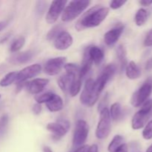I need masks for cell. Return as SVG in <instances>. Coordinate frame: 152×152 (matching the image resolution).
<instances>
[{
	"label": "cell",
	"mask_w": 152,
	"mask_h": 152,
	"mask_svg": "<svg viewBox=\"0 0 152 152\" xmlns=\"http://www.w3.org/2000/svg\"><path fill=\"white\" fill-rule=\"evenodd\" d=\"M109 13V8L96 5L89 9L76 24L77 31L97 27L106 19Z\"/></svg>",
	"instance_id": "1"
},
{
	"label": "cell",
	"mask_w": 152,
	"mask_h": 152,
	"mask_svg": "<svg viewBox=\"0 0 152 152\" xmlns=\"http://www.w3.org/2000/svg\"><path fill=\"white\" fill-rule=\"evenodd\" d=\"M91 4L88 0H74L65 6L62 13V20L64 22H71L82 14Z\"/></svg>",
	"instance_id": "2"
},
{
	"label": "cell",
	"mask_w": 152,
	"mask_h": 152,
	"mask_svg": "<svg viewBox=\"0 0 152 152\" xmlns=\"http://www.w3.org/2000/svg\"><path fill=\"white\" fill-rule=\"evenodd\" d=\"M100 92L95 86L94 80L90 78L86 80L84 88L80 95V102L87 107H92L99 99Z\"/></svg>",
	"instance_id": "3"
},
{
	"label": "cell",
	"mask_w": 152,
	"mask_h": 152,
	"mask_svg": "<svg viewBox=\"0 0 152 152\" xmlns=\"http://www.w3.org/2000/svg\"><path fill=\"white\" fill-rule=\"evenodd\" d=\"M152 94V77L144 81L142 86L133 94L131 99V104L135 108L141 106Z\"/></svg>",
	"instance_id": "4"
},
{
	"label": "cell",
	"mask_w": 152,
	"mask_h": 152,
	"mask_svg": "<svg viewBox=\"0 0 152 152\" xmlns=\"http://www.w3.org/2000/svg\"><path fill=\"white\" fill-rule=\"evenodd\" d=\"M99 123L96 129V137L99 140L105 139L110 134L111 129V118L108 108L100 111Z\"/></svg>",
	"instance_id": "5"
},
{
	"label": "cell",
	"mask_w": 152,
	"mask_h": 152,
	"mask_svg": "<svg viewBox=\"0 0 152 152\" xmlns=\"http://www.w3.org/2000/svg\"><path fill=\"white\" fill-rule=\"evenodd\" d=\"M89 127L85 120H80L77 122L73 137V147L80 148L83 146L88 138Z\"/></svg>",
	"instance_id": "6"
},
{
	"label": "cell",
	"mask_w": 152,
	"mask_h": 152,
	"mask_svg": "<svg viewBox=\"0 0 152 152\" xmlns=\"http://www.w3.org/2000/svg\"><path fill=\"white\" fill-rule=\"evenodd\" d=\"M70 122L65 119H60L55 123H50L47 125V129L53 134L52 137L58 140L65 136L70 129Z\"/></svg>",
	"instance_id": "7"
},
{
	"label": "cell",
	"mask_w": 152,
	"mask_h": 152,
	"mask_svg": "<svg viewBox=\"0 0 152 152\" xmlns=\"http://www.w3.org/2000/svg\"><path fill=\"white\" fill-rule=\"evenodd\" d=\"M116 71H117V66L114 64H109L104 68L100 75L96 80H94L95 86L100 93L106 86L107 83L114 77Z\"/></svg>",
	"instance_id": "8"
},
{
	"label": "cell",
	"mask_w": 152,
	"mask_h": 152,
	"mask_svg": "<svg viewBox=\"0 0 152 152\" xmlns=\"http://www.w3.org/2000/svg\"><path fill=\"white\" fill-rule=\"evenodd\" d=\"M67 58L65 56H59L50 59L47 61L44 68V71L49 76L57 75L66 64Z\"/></svg>",
	"instance_id": "9"
},
{
	"label": "cell",
	"mask_w": 152,
	"mask_h": 152,
	"mask_svg": "<svg viewBox=\"0 0 152 152\" xmlns=\"http://www.w3.org/2000/svg\"><path fill=\"white\" fill-rule=\"evenodd\" d=\"M68 3L67 1H52L48 10L47 15H46V22L48 24H53L57 21L58 18L63 12L66 4Z\"/></svg>",
	"instance_id": "10"
},
{
	"label": "cell",
	"mask_w": 152,
	"mask_h": 152,
	"mask_svg": "<svg viewBox=\"0 0 152 152\" xmlns=\"http://www.w3.org/2000/svg\"><path fill=\"white\" fill-rule=\"evenodd\" d=\"M42 67L39 64H34L25 67V68L18 72L16 83H21L27 81L28 80L35 77L41 72Z\"/></svg>",
	"instance_id": "11"
},
{
	"label": "cell",
	"mask_w": 152,
	"mask_h": 152,
	"mask_svg": "<svg viewBox=\"0 0 152 152\" xmlns=\"http://www.w3.org/2000/svg\"><path fill=\"white\" fill-rule=\"evenodd\" d=\"M73 37L68 31H62L54 39L55 48L59 50H65L69 48L73 44Z\"/></svg>",
	"instance_id": "12"
},
{
	"label": "cell",
	"mask_w": 152,
	"mask_h": 152,
	"mask_svg": "<svg viewBox=\"0 0 152 152\" xmlns=\"http://www.w3.org/2000/svg\"><path fill=\"white\" fill-rule=\"evenodd\" d=\"M124 31V25H119L109 30L104 35V42L108 46H113L116 44Z\"/></svg>",
	"instance_id": "13"
},
{
	"label": "cell",
	"mask_w": 152,
	"mask_h": 152,
	"mask_svg": "<svg viewBox=\"0 0 152 152\" xmlns=\"http://www.w3.org/2000/svg\"><path fill=\"white\" fill-rule=\"evenodd\" d=\"M49 83L48 79L37 78L33 80L32 81L27 83L26 89L31 94H38L42 91L46 86Z\"/></svg>",
	"instance_id": "14"
},
{
	"label": "cell",
	"mask_w": 152,
	"mask_h": 152,
	"mask_svg": "<svg viewBox=\"0 0 152 152\" xmlns=\"http://www.w3.org/2000/svg\"><path fill=\"white\" fill-rule=\"evenodd\" d=\"M149 116L150 114H147V113L144 112L140 109L133 116V118L132 120V129L134 130H139V129H142L146 125L147 121L149 118Z\"/></svg>",
	"instance_id": "15"
},
{
	"label": "cell",
	"mask_w": 152,
	"mask_h": 152,
	"mask_svg": "<svg viewBox=\"0 0 152 152\" xmlns=\"http://www.w3.org/2000/svg\"><path fill=\"white\" fill-rule=\"evenodd\" d=\"M34 55V52L33 50H26V51L14 54L10 57V61L11 63L15 65H22V64L28 63L31 60Z\"/></svg>",
	"instance_id": "16"
},
{
	"label": "cell",
	"mask_w": 152,
	"mask_h": 152,
	"mask_svg": "<svg viewBox=\"0 0 152 152\" xmlns=\"http://www.w3.org/2000/svg\"><path fill=\"white\" fill-rule=\"evenodd\" d=\"M45 104L48 109L51 112H57L61 111L63 108L64 105L62 97L56 94H53L52 97Z\"/></svg>",
	"instance_id": "17"
},
{
	"label": "cell",
	"mask_w": 152,
	"mask_h": 152,
	"mask_svg": "<svg viewBox=\"0 0 152 152\" xmlns=\"http://www.w3.org/2000/svg\"><path fill=\"white\" fill-rule=\"evenodd\" d=\"M126 74L130 80H137L142 74L140 68L134 61H131L126 67Z\"/></svg>",
	"instance_id": "18"
},
{
	"label": "cell",
	"mask_w": 152,
	"mask_h": 152,
	"mask_svg": "<svg viewBox=\"0 0 152 152\" xmlns=\"http://www.w3.org/2000/svg\"><path fill=\"white\" fill-rule=\"evenodd\" d=\"M92 62L91 59L90 58L88 53V48H86V50H85L84 54H83V62H82V66L80 68V77H81L82 80L89 73V71H91L92 67Z\"/></svg>",
	"instance_id": "19"
},
{
	"label": "cell",
	"mask_w": 152,
	"mask_h": 152,
	"mask_svg": "<svg viewBox=\"0 0 152 152\" xmlns=\"http://www.w3.org/2000/svg\"><path fill=\"white\" fill-rule=\"evenodd\" d=\"M88 53L92 62L95 65H99L103 61L104 52L99 47L97 46L88 47Z\"/></svg>",
	"instance_id": "20"
},
{
	"label": "cell",
	"mask_w": 152,
	"mask_h": 152,
	"mask_svg": "<svg viewBox=\"0 0 152 152\" xmlns=\"http://www.w3.org/2000/svg\"><path fill=\"white\" fill-rule=\"evenodd\" d=\"M82 80L80 77V71L75 73L74 74V78H73L72 83H71V88L69 90V94L71 96H75L80 93V89L82 86Z\"/></svg>",
	"instance_id": "21"
},
{
	"label": "cell",
	"mask_w": 152,
	"mask_h": 152,
	"mask_svg": "<svg viewBox=\"0 0 152 152\" xmlns=\"http://www.w3.org/2000/svg\"><path fill=\"white\" fill-rule=\"evenodd\" d=\"M116 53H117V57L119 60L120 71H123L127 65V57H126L127 51L125 46L123 45H120L116 49Z\"/></svg>",
	"instance_id": "22"
},
{
	"label": "cell",
	"mask_w": 152,
	"mask_h": 152,
	"mask_svg": "<svg viewBox=\"0 0 152 152\" xmlns=\"http://www.w3.org/2000/svg\"><path fill=\"white\" fill-rule=\"evenodd\" d=\"M148 19V12L144 8H140L135 15V23L137 26H142L146 23Z\"/></svg>",
	"instance_id": "23"
},
{
	"label": "cell",
	"mask_w": 152,
	"mask_h": 152,
	"mask_svg": "<svg viewBox=\"0 0 152 152\" xmlns=\"http://www.w3.org/2000/svg\"><path fill=\"white\" fill-rule=\"evenodd\" d=\"M17 75L18 72H16V71H13V72H10L7 74L0 81V86H1V87H7V86L13 84L14 82L16 81Z\"/></svg>",
	"instance_id": "24"
},
{
	"label": "cell",
	"mask_w": 152,
	"mask_h": 152,
	"mask_svg": "<svg viewBox=\"0 0 152 152\" xmlns=\"http://www.w3.org/2000/svg\"><path fill=\"white\" fill-rule=\"evenodd\" d=\"M124 144V138L121 135H116L110 144L108 145V150L109 152H115L116 150Z\"/></svg>",
	"instance_id": "25"
},
{
	"label": "cell",
	"mask_w": 152,
	"mask_h": 152,
	"mask_svg": "<svg viewBox=\"0 0 152 152\" xmlns=\"http://www.w3.org/2000/svg\"><path fill=\"white\" fill-rule=\"evenodd\" d=\"M111 118L113 120H120L122 116V107L119 102H114L111 107L109 111Z\"/></svg>",
	"instance_id": "26"
},
{
	"label": "cell",
	"mask_w": 152,
	"mask_h": 152,
	"mask_svg": "<svg viewBox=\"0 0 152 152\" xmlns=\"http://www.w3.org/2000/svg\"><path fill=\"white\" fill-rule=\"evenodd\" d=\"M62 31H64L63 28L61 25H57L56 26H54L53 28H52L50 31H48V33L46 35V38L49 41H51V40H54L56 38L58 35L62 32Z\"/></svg>",
	"instance_id": "27"
},
{
	"label": "cell",
	"mask_w": 152,
	"mask_h": 152,
	"mask_svg": "<svg viewBox=\"0 0 152 152\" xmlns=\"http://www.w3.org/2000/svg\"><path fill=\"white\" fill-rule=\"evenodd\" d=\"M25 43V37H20L19 38H17L16 39H15L14 41L12 42L11 45H10V51L15 53V52H17L22 48L24 46Z\"/></svg>",
	"instance_id": "28"
},
{
	"label": "cell",
	"mask_w": 152,
	"mask_h": 152,
	"mask_svg": "<svg viewBox=\"0 0 152 152\" xmlns=\"http://www.w3.org/2000/svg\"><path fill=\"white\" fill-rule=\"evenodd\" d=\"M142 137L146 140H149L152 139V120L148 122L145 126L143 131H142Z\"/></svg>",
	"instance_id": "29"
},
{
	"label": "cell",
	"mask_w": 152,
	"mask_h": 152,
	"mask_svg": "<svg viewBox=\"0 0 152 152\" xmlns=\"http://www.w3.org/2000/svg\"><path fill=\"white\" fill-rule=\"evenodd\" d=\"M53 95V93L52 92H47V93L37 95L35 96V100L37 101V103H39L41 105L42 103H46L48 102L49 99L52 97Z\"/></svg>",
	"instance_id": "30"
},
{
	"label": "cell",
	"mask_w": 152,
	"mask_h": 152,
	"mask_svg": "<svg viewBox=\"0 0 152 152\" xmlns=\"http://www.w3.org/2000/svg\"><path fill=\"white\" fill-rule=\"evenodd\" d=\"M8 120L9 118L7 114H4L0 118V136H2L5 132L7 124H8Z\"/></svg>",
	"instance_id": "31"
},
{
	"label": "cell",
	"mask_w": 152,
	"mask_h": 152,
	"mask_svg": "<svg viewBox=\"0 0 152 152\" xmlns=\"http://www.w3.org/2000/svg\"><path fill=\"white\" fill-rule=\"evenodd\" d=\"M141 111L147 113V114H151L152 111V99H148L142 105L140 108Z\"/></svg>",
	"instance_id": "32"
},
{
	"label": "cell",
	"mask_w": 152,
	"mask_h": 152,
	"mask_svg": "<svg viewBox=\"0 0 152 152\" xmlns=\"http://www.w3.org/2000/svg\"><path fill=\"white\" fill-rule=\"evenodd\" d=\"M127 1H117V0H114L110 2V7L113 10H117V9L120 8L122 6L124 5Z\"/></svg>",
	"instance_id": "33"
},
{
	"label": "cell",
	"mask_w": 152,
	"mask_h": 152,
	"mask_svg": "<svg viewBox=\"0 0 152 152\" xmlns=\"http://www.w3.org/2000/svg\"><path fill=\"white\" fill-rule=\"evenodd\" d=\"M144 45L145 47H152V28L147 33L144 39Z\"/></svg>",
	"instance_id": "34"
},
{
	"label": "cell",
	"mask_w": 152,
	"mask_h": 152,
	"mask_svg": "<svg viewBox=\"0 0 152 152\" xmlns=\"http://www.w3.org/2000/svg\"><path fill=\"white\" fill-rule=\"evenodd\" d=\"M32 111L33 113L36 115H39L40 113L42 111V106L39 103H36L33 105V108H32Z\"/></svg>",
	"instance_id": "35"
},
{
	"label": "cell",
	"mask_w": 152,
	"mask_h": 152,
	"mask_svg": "<svg viewBox=\"0 0 152 152\" xmlns=\"http://www.w3.org/2000/svg\"><path fill=\"white\" fill-rule=\"evenodd\" d=\"M145 69L148 71H150L152 70V57H150L149 59L146 61L145 65Z\"/></svg>",
	"instance_id": "36"
},
{
	"label": "cell",
	"mask_w": 152,
	"mask_h": 152,
	"mask_svg": "<svg viewBox=\"0 0 152 152\" xmlns=\"http://www.w3.org/2000/svg\"><path fill=\"white\" fill-rule=\"evenodd\" d=\"M115 152H129V148H128L127 144L124 143L121 145L120 147H119Z\"/></svg>",
	"instance_id": "37"
},
{
	"label": "cell",
	"mask_w": 152,
	"mask_h": 152,
	"mask_svg": "<svg viewBox=\"0 0 152 152\" xmlns=\"http://www.w3.org/2000/svg\"><path fill=\"white\" fill-rule=\"evenodd\" d=\"M87 152H99V148H98V145L96 144H93L91 146L88 147Z\"/></svg>",
	"instance_id": "38"
},
{
	"label": "cell",
	"mask_w": 152,
	"mask_h": 152,
	"mask_svg": "<svg viewBox=\"0 0 152 152\" xmlns=\"http://www.w3.org/2000/svg\"><path fill=\"white\" fill-rule=\"evenodd\" d=\"M139 3L141 5L148 7V6L152 4V0H141V1H139Z\"/></svg>",
	"instance_id": "39"
},
{
	"label": "cell",
	"mask_w": 152,
	"mask_h": 152,
	"mask_svg": "<svg viewBox=\"0 0 152 152\" xmlns=\"http://www.w3.org/2000/svg\"><path fill=\"white\" fill-rule=\"evenodd\" d=\"M88 149V146L87 145H83V146L80 147V148H78L74 152H87Z\"/></svg>",
	"instance_id": "40"
},
{
	"label": "cell",
	"mask_w": 152,
	"mask_h": 152,
	"mask_svg": "<svg viewBox=\"0 0 152 152\" xmlns=\"http://www.w3.org/2000/svg\"><path fill=\"white\" fill-rule=\"evenodd\" d=\"M7 25V22H6V21L0 22V32H1L3 29H4Z\"/></svg>",
	"instance_id": "41"
},
{
	"label": "cell",
	"mask_w": 152,
	"mask_h": 152,
	"mask_svg": "<svg viewBox=\"0 0 152 152\" xmlns=\"http://www.w3.org/2000/svg\"><path fill=\"white\" fill-rule=\"evenodd\" d=\"M43 152H53L52 151L51 148L48 146H44L43 147Z\"/></svg>",
	"instance_id": "42"
},
{
	"label": "cell",
	"mask_w": 152,
	"mask_h": 152,
	"mask_svg": "<svg viewBox=\"0 0 152 152\" xmlns=\"http://www.w3.org/2000/svg\"><path fill=\"white\" fill-rule=\"evenodd\" d=\"M145 152H152V144L151 145H150L149 147H148V148H147L146 151H145Z\"/></svg>",
	"instance_id": "43"
},
{
	"label": "cell",
	"mask_w": 152,
	"mask_h": 152,
	"mask_svg": "<svg viewBox=\"0 0 152 152\" xmlns=\"http://www.w3.org/2000/svg\"><path fill=\"white\" fill-rule=\"evenodd\" d=\"M0 98H1V95H0Z\"/></svg>",
	"instance_id": "44"
}]
</instances>
